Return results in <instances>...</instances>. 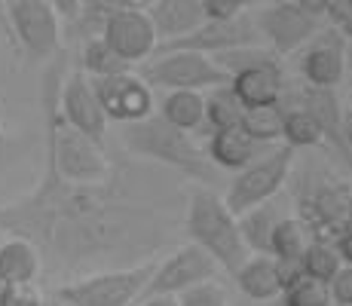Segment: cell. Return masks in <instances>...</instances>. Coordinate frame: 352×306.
<instances>
[{
  "label": "cell",
  "instance_id": "6da1fadb",
  "mask_svg": "<svg viewBox=\"0 0 352 306\" xmlns=\"http://www.w3.org/2000/svg\"><path fill=\"white\" fill-rule=\"evenodd\" d=\"M0 233L28 239L50 270H113L153 261L166 221L123 172L101 184H71L46 162L28 196L0 206Z\"/></svg>",
  "mask_w": 352,
  "mask_h": 306
},
{
  "label": "cell",
  "instance_id": "7a4b0ae2",
  "mask_svg": "<svg viewBox=\"0 0 352 306\" xmlns=\"http://www.w3.org/2000/svg\"><path fill=\"white\" fill-rule=\"evenodd\" d=\"M58 89L62 80L52 71L46 77V162L58 172V178L71 184H101L117 172V162L104 151V141H92L71 129L58 113Z\"/></svg>",
  "mask_w": 352,
  "mask_h": 306
},
{
  "label": "cell",
  "instance_id": "3957f363",
  "mask_svg": "<svg viewBox=\"0 0 352 306\" xmlns=\"http://www.w3.org/2000/svg\"><path fill=\"white\" fill-rule=\"evenodd\" d=\"M120 141H123L126 153L135 156V160L160 162V166L181 172L184 178L199 181L202 187H212L214 184V166L208 160V153L196 144V138L190 132L175 129L160 113H151V117H144L138 122L120 126Z\"/></svg>",
  "mask_w": 352,
  "mask_h": 306
},
{
  "label": "cell",
  "instance_id": "277c9868",
  "mask_svg": "<svg viewBox=\"0 0 352 306\" xmlns=\"http://www.w3.org/2000/svg\"><path fill=\"white\" fill-rule=\"evenodd\" d=\"M184 233L230 276H236V270L252 257V251L242 242L236 215L227 208L224 196L214 193L212 187H202L199 184V187L187 196Z\"/></svg>",
  "mask_w": 352,
  "mask_h": 306
},
{
  "label": "cell",
  "instance_id": "5b68a950",
  "mask_svg": "<svg viewBox=\"0 0 352 306\" xmlns=\"http://www.w3.org/2000/svg\"><path fill=\"white\" fill-rule=\"evenodd\" d=\"M153 267H157V261H144L135 267L96 270V273L58 285L56 297L62 306H132L141 300V291H144Z\"/></svg>",
  "mask_w": 352,
  "mask_h": 306
},
{
  "label": "cell",
  "instance_id": "8992f818",
  "mask_svg": "<svg viewBox=\"0 0 352 306\" xmlns=\"http://www.w3.org/2000/svg\"><path fill=\"white\" fill-rule=\"evenodd\" d=\"M151 89H190V92H212L218 86H227L230 77L202 52H187V50H168V52H153L147 65L138 71Z\"/></svg>",
  "mask_w": 352,
  "mask_h": 306
},
{
  "label": "cell",
  "instance_id": "52a82bcc",
  "mask_svg": "<svg viewBox=\"0 0 352 306\" xmlns=\"http://www.w3.org/2000/svg\"><path fill=\"white\" fill-rule=\"evenodd\" d=\"M294 153L291 147H273L270 153L257 156L254 162H248L245 168L233 175V181L227 184L224 202L233 215H242L254 206H263V202L276 199L282 187H285L291 166H294Z\"/></svg>",
  "mask_w": 352,
  "mask_h": 306
},
{
  "label": "cell",
  "instance_id": "ba28073f",
  "mask_svg": "<svg viewBox=\"0 0 352 306\" xmlns=\"http://www.w3.org/2000/svg\"><path fill=\"white\" fill-rule=\"evenodd\" d=\"M297 217L313 239L334 242L352 223V187L334 178L309 181L297 196Z\"/></svg>",
  "mask_w": 352,
  "mask_h": 306
},
{
  "label": "cell",
  "instance_id": "9c48e42d",
  "mask_svg": "<svg viewBox=\"0 0 352 306\" xmlns=\"http://www.w3.org/2000/svg\"><path fill=\"white\" fill-rule=\"evenodd\" d=\"M16 46L31 58H50L62 50V19L50 0H6Z\"/></svg>",
  "mask_w": 352,
  "mask_h": 306
},
{
  "label": "cell",
  "instance_id": "30bf717a",
  "mask_svg": "<svg viewBox=\"0 0 352 306\" xmlns=\"http://www.w3.org/2000/svg\"><path fill=\"white\" fill-rule=\"evenodd\" d=\"M218 273H221V267L199 248V245H193V242L178 245L168 257L157 261V267H153L151 278H147L141 297H157V294L178 297L181 291L193 288V285L218 278Z\"/></svg>",
  "mask_w": 352,
  "mask_h": 306
},
{
  "label": "cell",
  "instance_id": "8fae6325",
  "mask_svg": "<svg viewBox=\"0 0 352 306\" xmlns=\"http://www.w3.org/2000/svg\"><path fill=\"white\" fill-rule=\"evenodd\" d=\"M252 19L261 40H267L270 50L279 58L307 46L316 37V31H319V22L303 16L291 0H270V3L252 10Z\"/></svg>",
  "mask_w": 352,
  "mask_h": 306
},
{
  "label": "cell",
  "instance_id": "7c38bea8",
  "mask_svg": "<svg viewBox=\"0 0 352 306\" xmlns=\"http://www.w3.org/2000/svg\"><path fill=\"white\" fill-rule=\"evenodd\" d=\"M261 34L254 28L252 12H242L236 19H227V22H206L196 31L184 34L178 40H166V43L157 46V52H168V50H187V52H202V56H218V52L227 50H239V46H257Z\"/></svg>",
  "mask_w": 352,
  "mask_h": 306
},
{
  "label": "cell",
  "instance_id": "4fadbf2b",
  "mask_svg": "<svg viewBox=\"0 0 352 306\" xmlns=\"http://www.w3.org/2000/svg\"><path fill=\"white\" fill-rule=\"evenodd\" d=\"M92 89L98 95V105L107 122L126 126V122H138L153 113V89L132 71L92 80Z\"/></svg>",
  "mask_w": 352,
  "mask_h": 306
},
{
  "label": "cell",
  "instance_id": "5bb4252c",
  "mask_svg": "<svg viewBox=\"0 0 352 306\" xmlns=\"http://www.w3.org/2000/svg\"><path fill=\"white\" fill-rule=\"evenodd\" d=\"M98 28H101L98 37L132 67L147 61L160 46V37H157V31H153V22L144 6L117 12V16H107Z\"/></svg>",
  "mask_w": 352,
  "mask_h": 306
},
{
  "label": "cell",
  "instance_id": "9a60e30c",
  "mask_svg": "<svg viewBox=\"0 0 352 306\" xmlns=\"http://www.w3.org/2000/svg\"><path fill=\"white\" fill-rule=\"evenodd\" d=\"M303 83L319 89H337L346 77V37L340 31H316V37L307 43L303 56L297 58Z\"/></svg>",
  "mask_w": 352,
  "mask_h": 306
},
{
  "label": "cell",
  "instance_id": "2e32d148",
  "mask_svg": "<svg viewBox=\"0 0 352 306\" xmlns=\"http://www.w3.org/2000/svg\"><path fill=\"white\" fill-rule=\"evenodd\" d=\"M58 113L71 129L92 141L107 138V117L98 105V95L92 89V80L83 71H74L58 89Z\"/></svg>",
  "mask_w": 352,
  "mask_h": 306
},
{
  "label": "cell",
  "instance_id": "e0dca14e",
  "mask_svg": "<svg viewBox=\"0 0 352 306\" xmlns=\"http://www.w3.org/2000/svg\"><path fill=\"white\" fill-rule=\"evenodd\" d=\"M279 105L307 111L309 117L316 120V126L322 129V138L328 141V144H334V151L340 153L343 160L349 162V168H352V160H349L346 147H343V105H340V98H337V89H319V86L303 83L294 95L282 92Z\"/></svg>",
  "mask_w": 352,
  "mask_h": 306
},
{
  "label": "cell",
  "instance_id": "ac0fdd59",
  "mask_svg": "<svg viewBox=\"0 0 352 306\" xmlns=\"http://www.w3.org/2000/svg\"><path fill=\"white\" fill-rule=\"evenodd\" d=\"M230 89L245 107H270L279 105L282 92H285V74H282V61H270V65L245 67V71L230 77Z\"/></svg>",
  "mask_w": 352,
  "mask_h": 306
},
{
  "label": "cell",
  "instance_id": "d6986e66",
  "mask_svg": "<svg viewBox=\"0 0 352 306\" xmlns=\"http://www.w3.org/2000/svg\"><path fill=\"white\" fill-rule=\"evenodd\" d=\"M233 278L248 303H273V300H279L282 288H285L279 261L270 254H252L236 270Z\"/></svg>",
  "mask_w": 352,
  "mask_h": 306
},
{
  "label": "cell",
  "instance_id": "ffe728a7",
  "mask_svg": "<svg viewBox=\"0 0 352 306\" xmlns=\"http://www.w3.org/2000/svg\"><path fill=\"white\" fill-rule=\"evenodd\" d=\"M144 10L151 16L160 43L184 37V34L196 31L206 22V12H202L199 0H157V3L144 6Z\"/></svg>",
  "mask_w": 352,
  "mask_h": 306
},
{
  "label": "cell",
  "instance_id": "44dd1931",
  "mask_svg": "<svg viewBox=\"0 0 352 306\" xmlns=\"http://www.w3.org/2000/svg\"><path fill=\"white\" fill-rule=\"evenodd\" d=\"M257 151H261V144L248 138L239 126L224 129V132H212L208 135V147H206L212 166L221 168V172H239V168H245L248 162L257 160Z\"/></svg>",
  "mask_w": 352,
  "mask_h": 306
},
{
  "label": "cell",
  "instance_id": "7402d4cb",
  "mask_svg": "<svg viewBox=\"0 0 352 306\" xmlns=\"http://www.w3.org/2000/svg\"><path fill=\"white\" fill-rule=\"evenodd\" d=\"M40 273H43V261L28 239L10 236L0 242V276L10 285H34Z\"/></svg>",
  "mask_w": 352,
  "mask_h": 306
},
{
  "label": "cell",
  "instance_id": "603a6c76",
  "mask_svg": "<svg viewBox=\"0 0 352 306\" xmlns=\"http://www.w3.org/2000/svg\"><path fill=\"white\" fill-rule=\"evenodd\" d=\"M282 217L285 215L279 212V206H276L273 199L263 202V206L248 208V212H242V215H236L242 242H245V248L252 251V254H270V239H273V230Z\"/></svg>",
  "mask_w": 352,
  "mask_h": 306
},
{
  "label": "cell",
  "instance_id": "cb8c5ba5",
  "mask_svg": "<svg viewBox=\"0 0 352 306\" xmlns=\"http://www.w3.org/2000/svg\"><path fill=\"white\" fill-rule=\"evenodd\" d=\"M160 117L166 122H172L181 132H199L206 122V92H190V89H178L168 92L162 98Z\"/></svg>",
  "mask_w": 352,
  "mask_h": 306
},
{
  "label": "cell",
  "instance_id": "d4e9b609",
  "mask_svg": "<svg viewBox=\"0 0 352 306\" xmlns=\"http://www.w3.org/2000/svg\"><path fill=\"white\" fill-rule=\"evenodd\" d=\"M313 242L307 223L297 215H285L273 230V239H270V257H276L279 263H300L307 245Z\"/></svg>",
  "mask_w": 352,
  "mask_h": 306
},
{
  "label": "cell",
  "instance_id": "484cf974",
  "mask_svg": "<svg viewBox=\"0 0 352 306\" xmlns=\"http://www.w3.org/2000/svg\"><path fill=\"white\" fill-rule=\"evenodd\" d=\"M242 113H245V107L239 105V98L233 95L230 83L218 86V89L206 92V122H202V129H208V135L224 132V129H236Z\"/></svg>",
  "mask_w": 352,
  "mask_h": 306
},
{
  "label": "cell",
  "instance_id": "4316f807",
  "mask_svg": "<svg viewBox=\"0 0 352 306\" xmlns=\"http://www.w3.org/2000/svg\"><path fill=\"white\" fill-rule=\"evenodd\" d=\"M282 138L291 151H309V147H322V129L316 120L300 107H285L282 105Z\"/></svg>",
  "mask_w": 352,
  "mask_h": 306
},
{
  "label": "cell",
  "instance_id": "83f0119b",
  "mask_svg": "<svg viewBox=\"0 0 352 306\" xmlns=\"http://www.w3.org/2000/svg\"><path fill=\"white\" fill-rule=\"evenodd\" d=\"M80 65H83L80 71H83L86 77H92V80H98V77H113V74L132 71V65L120 58L117 52H113L101 37H89V40L83 43V56H80Z\"/></svg>",
  "mask_w": 352,
  "mask_h": 306
},
{
  "label": "cell",
  "instance_id": "f1b7e54d",
  "mask_svg": "<svg viewBox=\"0 0 352 306\" xmlns=\"http://www.w3.org/2000/svg\"><path fill=\"white\" fill-rule=\"evenodd\" d=\"M340 267H343V261H340V254H337L334 242L313 239L307 245V251H303V257H300V273L316 278V282H324V285L337 276Z\"/></svg>",
  "mask_w": 352,
  "mask_h": 306
},
{
  "label": "cell",
  "instance_id": "f546056e",
  "mask_svg": "<svg viewBox=\"0 0 352 306\" xmlns=\"http://www.w3.org/2000/svg\"><path fill=\"white\" fill-rule=\"evenodd\" d=\"M239 129L257 144H270V141L282 138V105L248 107L239 120Z\"/></svg>",
  "mask_w": 352,
  "mask_h": 306
},
{
  "label": "cell",
  "instance_id": "4dcf8cb0",
  "mask_svg": "<svg viewBox=\"0 0 352 306\" xmlns=\"http://www.w3.org/2000/svg\"><path fill=\"white\" fill-rule=\"evenodd\" d=\"M178 306H230V294L218 278H212V282H202V285L181 291Z\"/></svg>",
  "mask_w": 352,
  "mask_h": 306
},
{
  "label": "cell",
  "instance_id": "1f68e13d",
  "mask_svg": "<svg viewBox=\"0 0 352 306\" xmlns=\"http://www.w3.org/2000/svg\"><path fill=\"white\" fill-rule=\"evenodd\" d=\"M138 0H83V12L80 19H89V22L101 25L107 16H117V12H126V10H138Z\"/></svg>",
  "mask_w": 352,
  "mask_h": 306
},
{
  "label": "cell",
  "instance_id": "d6a6232c",
  "mask_svg": "<svg viewBox=\"0 0 352 306\" xmlns=\"http://www.w3.org/2000/svg\"><path fill=\"white\" fill-rule=\"evenodd\" d=\"M328 294L334 306H352V267L349 263H343L337 270V276L328 282Z\"/></svg>",
  "mask_w": 352,
  "mask_h": 306
},
{
  "label": "cell",
  "instance_id": "836d02e7",
  "mask_svg": "<svg viewBox=\"0 0 352 306\" xmlns=\"http://www.w3.org/2000/svg\"><path fill=\"white\" fill-rule=\"evenodd\" d=\"M199 3H202L206 19H212V22H227V19H236V16H242V12H248L242 0H199Z\"/></svg>",
  "mask_w": 352,
  "mask_h": 306
},
{
  "label": "cell",
  "instance_id": "e575fe53",
  "mask_svg": "<svg viewBox=\"0 0 352 306\" xmlns=\"http://www.w3.org/2000/svg\"><path fill=\"white\" fill-rule=\"evenodd\" d=\"M3 306H46V303L43 294L37 291V285H12Z\"/></svg>",
  "mask_w": 352,
  "mask_h": 306
},
{
  "label": "cell",
  "instance_id": "d590c367",
  "mask_svg": "<svg viewBox=\"0 0 352 306\" xmlns=\"http://www.w3.org/2000/svg\"><path fill=\"white\" fill-rule=\"evenodd\" d=\"M50 3L58 12V19H67V22H77L83 12V0H50Z\"/></svg>",
  "mask_w": 352,
  "mask_h": 306
},
{
  "label": "cell",
  "instance_id": "8d00e7d4",
  "mask_svg": "<svg viewBox=\"0 0 352 306\" xmlns=\"http://www.w3.org/2000/svg\"><path fill=\"white\" fill-rule=\"evenodd\" d=\"M291 3H294L303 16H309V19H316V22H319V19H324V12H328L331 0H291Z\"/></svg>",
  "mask_w": 352,
  "mask_h": 306
},
{
  "label": "cell",
  "instance_id": "74e56055",
  "mask_svg": "<svg viewBox=\"0 0 352 306\" xmlns=\"http://www.w3.org/2000/svg\"><path fill=\"white\" fill-rule=\"evenodd\" d=\"M334 248H337V254H340V261L352 267V223L334 239Z\"/></svg>",
  "mask_w": 352,
  "mask_h": 306
},
{
  "label": "cell",
  "instance_id": "f35d334b",
  "mask_svg": "<svg viewBox=\"0 0 352 306\" xmlns=\"http://www.w3.org/2000/svg\"><path fill=\"white\" fill-rule=\"evenodd\" d=\"M0 34H3V37H6V43H10L12 50L19 52L16 37H12V28H10V16H6V0H0Z\"/></svg>",
  "mask_w": 352,
  "mask_h": 306
},
{
  "label": "cell",
  "instance_id": "ab89813d",
  "mask_svg": "<svg viewBox=\"0 0 352 306\" xmlns=\"http://www.w3.org/2000/svg\"><path fill=\"white\" fill-rule=\"evenodd\" d=\"M135 306H178V297H168V294H157V297H141Z\"/></svg>",
  "mask_w": 352,
  "mask_h": 306
},
{
  "label": "cell",
  "instance_id": "60d3db41",
  "mask_svg": "<svg viewBox=\"0 0 352 306\" xmlns=\"http://www.w3.org/2000/svg\"><path fill=\"white\" fill-rule=\"evenodd\" d=\"M343 147L352 160V111H343Z\"/></svg>",
  "mask_w": 352,
  "mask_h": 306
},
{
  "label": "cell",
  "instance_id": "b9f144b4",
  "mask_svg": "<svg viewBox=\"0 0 352 306\" xmlns=\"http://www.w3.org/2000/svg\"><path fill=\"white\" fill-rule=\"evenodd\" d=\"M10 288H12V285H10V282H6V278H3V276H0V306H3V300H6V294H10Z\"/></svg>",
  "mask_w": 352,
  "mask_h": 306
},
{
  "label": "cell",
  "instance_id": "7bdbcfd3",
  "mask_svg": "<svg viewBox=\"0 0 352 306\" xmlns=\"http://www.w3.org/2000/svg\"><path fill=\"white\" fill-rule=\"evenodd\" d=\"M245 3V10L252 12V10H257V6H263V3H270V0H242Z\"/></svg>",
  "mask_w": 352,
  "mask_h": 306
},
{
  "label": "cell",
  "instance_id": "ee69618b",
  "mask_svg": "<svg viewBox=\"0 0 352 306\" xmlns=\"http://www.w3.org/2000/svg\"><path fill=\"white\" fill-rule=\"evenodd\" d=\"M346 71H352V37H346Z\"/></svg>",
  "mask_w": 352,
  "mask_h": 306
},
{
  "label": "cell",
  "instance_id": "f6af8a7d",
  "mask_svg": "<svg viewBox=\"0 0 352 306\" xmlns=\"http://www.w3.org/2000/svg\"><path fill=\"white\" fill-rule=\"evenodd\" d=\"M138 3L141 6H151V3H157V0H138Z\"/></svg>",
  "mask_w": 352,
  "mask_h": 306
},
{
  "label": "cell",
  "instance_id": "bcb514c9",
  "mask_svg": "<svg viewBox=\"0 0 352 306\" xmlns=\"http://www.w3.org/2000/svg\"><path fill=\"white\" fill-rule=\"evenodd\" d=\"M6 144V135H3V129H0V147H3Z\"/></svg>",
  "mask_w": 352,
  "mask_h": 306
},
{
  "label": "cell",
  "instance_id": "7dc6e473",
  "mask_svg": "<svg viewBox=\"0 0 352 306\" xmlns=\"http://www.w3.org/2000/svg\"><path fill=\"white\" fill-rule=\"evenodd\" d=\"M233 306H252V303H248V300H242V303H233Z\"/></svg>",
  "mask_w": 352,
  "mask_h": 306
},
{
  "label": "cell",
  "instance_id": "c3c4849f",
  "mask_svg": "<svg viewBox=\"0 0 352 306\" xmlns=\"http://www.w3.org/2000/svg\"><path fill=\"white\" fill-rule=\"evenodd\" d=\"M349 3H352V0H349Z\"/></svg>",
  "mask_w": 352,
  "mask_h": 306
}]
</instances>
